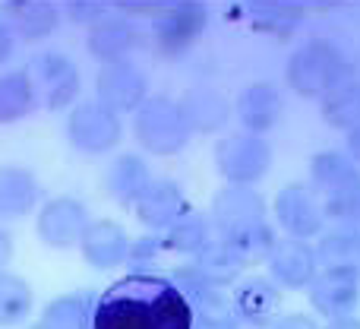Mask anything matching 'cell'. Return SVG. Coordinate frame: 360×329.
<instances>
[{
    "label": "cell",
    "instance_id": "cell-1",
    "mask_svg": "<svg viewBox=\"0 0 360 329\" xmlns=\"http://www.w3.org/2000/svg\"><path fill=\"white\" fill-rule=\"evenodd\" d=\"M92 329H193V307L171 275L130 269L98 294Z\"/></svg>",
    "mask_w": 360,
    "mask_h": 329
},
{
    "label": "cell",
    "instance_id": "cell-2",
    "mask_svg": "<svg viewBox=\"0 0 360 329\" xmlns=\"http://www.w3.org/2000/svg\"><path fill=\"white\" fill-rule=\"evenodd\" d=\"M348 76H354L351 61L326 38H310L297 51H291V57L285 63L288 89L304 95V99H323L326 92H332Z\"/></svg>",
    "mask_w": 360,
    "mask_h": 329
},
{
    "label": "cell",
    "instance_id": "cell-3",
    "mask_svg": "<svg viewBox=\"0 0 360 329\" xmlns=\"http://www.w3.org/2000/svg\"><path fill=\"white\" fill-rule=\"evenodd\" d=\"M133 137L152 156H177L190 143V127L184 111L168 95H149L136 114H133Z\"/></svg>",
    "mask_w": 360,
    "mask_h": 329
},
{
    "label": "cell",
    "instance_id": "cell-4",
    "mask_svg": "<svg viewBox=\"0 0 360 329\" xmlns=\"http://www.w3.org/2000/svg\"><path fill=\"white\" fill-rule=\"evenodd\" d=\"M215 235L240 241L250 231L262 228L269 222V206L256 187L247 184H224L212 199V216H209Z\"/></svg>",
    "mask_w": 360,
    "mask_h": 329
},
{
    "label": "cell",
    "instance_id": "cell-5",
    "mask_svg": "<svg viewBox=\"0 0 360 329\" xmlns=\"http://www.w3.org/2000/svg\"><path fill=\"white\" fill-rule=\"evenodd\" d=\"M32 89L38 95V105H44L48 111H63V108H73L79 99V67L70 61L67 54H57V51H38L35 57L25 67Z\"/></svg>",
    "mask_w": 360,
    "mask_h": 329
},
{
    "label": "cell",
    "instance_id": "cell-6",
    "mask_svg": "<svg viewBox=\"0 0 360 329\" xmlns=\"http://www.w3.org/2000/svg\"><path fill=\"white\" fill-rule=\"evenodd\" d=\"M67 139L82 156H105L124 139V120L101 101H76L67 118Z\"/></svg>",
    "mask_w": 360,
    "mask_h": 329
},
{
    "label": "cell",
    "instance_id": "cell-7",
    "mask_svg": "<svg viewBox=\"0 0 360 329\" xmlns=\"http://www.w3.org/2000/svg\"><path fill=\"white\" fill-rule=\"evenodd\" d=\"M215 168L228 184H247L256 187L272 168V146L266 137H253V133H231L221 137L212 149Z\"/></svg>",
    "mask_w": 360,
    "mask_h": 329
},
{
    "label": "cell",
    "instance_id": "cell-8",
    "mask_svg": "<svg viewBox=\"0 0 360 329\" xmlns=\"http://www.w3.org/2000/svg\"><path fill=\"white\" fill-rule=\"evenodd\" d=\"M209 29V10L202 4H168V10L152 23V44L165 61H180Z\"/></svg>",
    "mask_w": 360,
    "mask_h": 329
},
{
    "label": "cell",
    "instance_id": "cell-9",
    "mask_svg": "<svg viewBox=\"0 0 360 329\" xmlns=\"http://www.w3.org/2000/svg\"><path fill=\"white\" fill-rule=\"evenodd\" d=\"M272 216H275V225L288 237H300V241L319 237L326 228V209L319 203L316 190L307 184L281 187L272 199Z\"/></svg>",
    "mask_w": 360,
    "mask_h": 329
},
{
    "label": "cell",
    "instance_id": "cell-10",
    "mask_svg": "<svg viewBox=\"0 0 360 329\" xmlns=\"http://www.w3.org/2000/svg\"><path fill=\"white\" fill-rule=\"evenodd\" d=\"M89 222L92 218H89L86 203H79L76 197H54L38 206L35 235L51 250H73V247H79Z\"/></svg>",
    "mask_w": 360,
    "mask_h": 329
},
{
    "label": "cell",
    "instance_id": "cell-11",
    "mask_svg": "<svg viewBox=\"0 0 360 329\" xmlns=\"http://www.w3.org/2000/svg\"><path fill=\"white\" fill-rule=\"evenodd\" d=\"M269 279L281 288V292H307L310 282L316 279L319 263H316V250L310 241L300 237H278L266 260Z\"/></svg>",
    "mask_w": 360,
    "mask_h": 329
},
{
    "label": "cell",
    "instance_id": "cell-12",
    "mask_svg": "<svg viewBox=\"0 0 360 329\" xmlns=\"http://www.w3.org/2000/svg\"><path fill=\"white\" fill-rule=\"evenodd\" d=\"M307 294L319 317H354L360 307V269H319Z\"/></svg>",
    "mask_w": 360,
    "mask_h": 329
},
{
    "label": "cell",
    "instance_id": "cell-13",
    "mask_svg": "<svg viewBox=\"0 0 360 329\" xmlns=\"http://www.w3.org/2000/svg\"><path fill=\"white\" fill-rule=\"evenodd\" d=\"M149 99V80L136 63H111L95 76V101L111 108L114 114H136Z\"/></svg>",
    "mask_w": 360,
    "mask_h": 329
},
{
    "label": "cell",
    "instance_id": "cell-14",
    "mask_svg": "<svg viewBox=\"0 0 360 329\" xmlns=\"http://www.w3.org/2000/svg\"><path fill=\"white\" fill-rule=\"evenodd\" d=\"M231 311L240 323L269 329L281 317V288L269 275H247L231 288Z\"/></svg>",
    "mask_w": 360,
    "mask_h": 329
},
{
    "label": "cell",
    "instance_id": "cell-15",
    "mask_svg": "<svg viewBox=\"0 0 360 329\" xmlns=\"http://www.w3.org/2000/svg\"><path fill=\"white\" fill-rule=\"evenodd\" d=\"M234 114L243 124V133L266 137V133L275 130V127L281 124V118H285V95L269 80L250 82L234 99Z\"/></svg>",
    "mask_w": 360,
    "mask_h": 329
},
{
    "label": "cell",
    "instance_id": "cell-16",
    "mask_svg": "<svg viewBox=\"0 0 360 329\" xmlns=\"http://www.w3.org/2000/svg\"><path fill=\"white\" fill-rule=\"evenodd\" d=\"M186 212H190L186 193L180 190L177 180H168V178H155L146 187L143 197L136 199V206H133V216L139 218V225H146L155 235H165Z\"/></svg>",
    "mask_w": 360,
    "mask_h": 329
},
{
    "label": "cell",
    "instance_id": "cell-17",
    "mask_svg": "<svg viewBox=\"0 0 360 329\" xmlns=\"http://www.w3.org/2000/svg\"><path fill=\"white\" fill-rule=\"evenodd\" d=\"M79 254L98 273H111V269L127 266V254H130V235L111 218H92L79 241Z\"/></svg>",
    "mask_w": 360,
    "mask_h": 329
},
{
    "label": "cell",
    "instance_id": "cell-18",
    "mask_svg": "<svg viewBox=\"0 0 360 329\" xmlns=\"http://www.w3.org/2000/svg\"><path fill=\"white\" fill-rule=\"evenodd\" d=\"M184 120L190 127V133H218L221 127H228L234 105L231 99L215 86H193L177 99Z\"/></svg>",
    "mask_w": 360,
    "mask_h": 329
},
{
    "label": "cell",
    "instance_id": "cell-19",
    "mask_svg": "<svg viewBox=\"0 0 360 329\" xmlns=\"http://www.w3.org/2000/svg\"><path fill=\"white\" fill-rule=\"evenodd\" d=\"M152 180L155 178H152V171H149V165H146L143 156L120 152V156H114L111 162H108L105 174H101V190H105L114 203L124 206V209H133L136 199L143 197L146 187H149Z\"/></svg>",
    "mask_w": 360,
    "mask_h": 329
},
{
    "label": "cell",
    "instance_id": "cell-20",
    "mask_svg": "<svg viewBox=\"0 0 360 329\" xmlns=\"http://www.w3.org/2000/svg\"><path fill=\"white\" fill-rule=\"evenodd\" d=\"M193 263L199 266V273L218 288H234L243 279V273L250 269V260L243 254V247L231 237L212 235V241L193 256Z\"/></svg>",
    "mask_w": 360,
    "mask_h": 329
},
{
    "label": "cell",
    "instance_id": "cell-21",
    "mask_svg": "<svg viewBox=\"0 0 360 329\" xmlns=\"http://www.w3.org/2000/svg\"><path fill=\"white\" fill-rule=\"evenodd\" d=\"M133 44H136V29L127 16H120L117 6H114L111 16H105L98 25L86 32V51L101 63V67H111V63H127Z\"/></svg>",
    "mask_w": 360,
    "mask_h": 329
},
{
    "label": "cell",
    "instance_id": "cell-22",
    "mask_svg": "<svg viewBox=\"0 0 360 329\" xmlns=\"http://www.w3.org/2000/svg\"><path fill=\"white\" fill-rule=\"evenodd\" d=\"M41 203L38 178L22 165H0V222H16Z\"/></svg>",
    "mask_w": 360,
    "mask_h": 329
},
{
    "label": "cell",
    "instance_id": "cell-23",
    "mask_svg": "<svg viewBox=\"0 0 360 329\" xmlns=\"http://www.w3.org/2000/svg\"><path fill=\"white\" fill-rule=\"evenodd\" d=\"M60 19H63L60 6L41 4V0H25V4L4 6V23L29 44H38V42H44V38H51L60 29Z\"/></svg>",
    "mask_w": 360,
    "mask_h": 329
},
{
    "label": "cell",
    "instance_id": "cell-24",
    "mask_svg": "<svg viewBox=\"0 0 360 329\" xmlns=\"http://www.w3.org/2000/svg\"><path fill=\"white\" fill-rule=\"evenodd\" d=\"M95 301H98V294H92V292L60 294V298L44 304L38 323L44 329H92L95 326Z\"/></svg>",
    "mask_w": 360,
    "mask_h": 329
},
{
    "label": "cell",
    "instance_id": "cell-25",
    "mask_svg": "<svg viewBox=\"0 0 360 329\" xmlns=\"http://www.w3.org/2000/svg\"><path fill=\"white\" fill-rule=\"evenodd\" d=\"M357 180H360V165L351 162L348 152L323 149L310 159V187L323 190L326 197H335V193L348 190Z\"/></svg>",
    "mask_w": 360,
    "mask_h": 329
},
{
    "label": "cell",
    "instance_id": "cell-26",
    "mask_svg": "<svg viewBox=\"0 0 360 329\" xmlns=\"http://www.w3.org/2000/svg\"><path fill=\"white\" fill-rule=\"evenodd\" d=\"M319 114H323V120L332 130L348 133L354 127H360V80L357 76H348L332 92H326L319 99Z\"/></svg>",
    "mask_w": 360,
    "mask_h": 329
},
{
    "label": "cell",
    "instance_id": "cell-27",
    "mask_svg": "<svg viewBox=\"0 0 360 329\" xmlns=\"http://www.w3.org/2000/svg\"><path fill=\"white\" fill-rule=\"evenodd\" d=\"M38 108V95L32 89L25 70L0 76V127H10L25 120Z\"/></svg>",
    "mask_w": 360,
    "mask_h": 329
},
{
    "label": "cell",
    "instance_id": "cell-28",
    "mask_svg": "<svg viewBox=\"0 0 360 329\" xmlns=\"http://www.w3.org/2000/svg\"><path fill=\"white\" fill-rule=\"evenodd\" d=\"M313 250L319 269H360V228H335L319 235Z\"/></svg>",
    "mask_w": 360,
    "mask_h": 329
},
{
    "label": "cell",
    "instance_id": "cell-29",
    "mask_svg": "<svg viewBox=\"0 0 360 329\" xmlns=\"http://www.w3.org/2000/svg\"><path fill=\"white\" fill-rule=\"evenodd\" d=\"M35 294L32 285L16 273H0V326H22L32 314Z\"/></svg>",
    "mask_w": 360,
    "mask_h": 329
},
{
    "label": "cell",
    "instance_id": "cell-30",
    "mask_svg": "<svg viewBox=\"0 0 360 329\" xmlns=\"http://www.w3.org/2000/svg\"><path fill=\"white\" fill-rule=\"evenodd\" d=\"M212 222L202 216V212H186L180 216L168 231H165V244H168L171 254H186V256H196L205 244L212 241Z\"/></svg>",
    "mask_w": 360,
    "mask_h": 329
},
{
    "label": "cell",
    "instance_id": "cell-31",
    "mask_svg": "<svg viewBox=\"0 0 360 329\" xmlns=\"http://www.w3.org/2000/svg\"><path fill=\"white\" fill-rule=\"evenodd\" d=\"M323 209H326V222L332 218L342 228H360V180L351 184L348 190L335 193V197H326Z\"/></svg>",
    "mask_w": 360,
    "mask_h": 329
},
{
    "label": "cell",
    "instance_id": "cell-32",
    "mask_svg": "<svg viewBox=\"0 0 360 329\" xmlns=\"http://www.w3.org/2000/svg\"><path fill=\"white\" fill-rule=\"evenodd\" d=\"M162 254H168V244H165V235H155V231H149V235L143 237H130V254H127V266L136 273V269H152L155 266V260Z\"/></svg>",
    "mask_w": 360,
    "mask_h": 329
},
{
    "label": "cell",
    "instance_id": "cell-33",
    "mask_svg": "<svg viewBox=\"0 0 360 329\" xmlns=\"http://www.w3.org/2000/svg\"><path fill=\"white\" fill-rule=\"evenodd\" d=\"M111 13H114V6H108V4H67L63 6V16L76 25H86V29L98 25L101 19L111 16Z\"/></svg>",
    "mask_w": 360,
    "mask_h": 329
},
{
    "label": "cell",
    "instance_id": "cell-34",
    "mask_svg": "<svg viewBox=\"0 0 360 329\" xmlns=\"http://www.w3.org/2000/svg\"><path fill=\"white\" fill-rule=\"evenodd\" d=\"M269 329H323L310 314H281Z\"/></svg>",
    "mask_w": 360,
    "mask_h": 329
},
{
    "label": "cell",
    "instance_id": "cell-35",
    "mask_svg": "<svg viewBox=\"0 0 360 329\" xmlns=\"http://www.w3.org/2000/svg\"><path fill=\"white\" fill-rule=\"evenodd\" d=\"M13 48H16V35H13V29L0 19V67L13 57Z\"/></svg>",
    "mask_w": 360,
    "mask_h": 329
},
{
    "label": "cell",
    "instance_id": "cell-36",
    "mask_svg": "<svg viewBox=\"0 0 360 329\" xmlns=\"http://www.w3.org/2000/svg\"><path fill=\"white\" fill-rule=\"evenodd\" d=\"M10 260H13V237L6 228H0V273H6Z\"/></svg>",
    "mask_w": 360,
    "mask_h": 329
},
{
    "label": "cell",
    "instance_id": "cell-37",
    "mask_svg": "<svg viewBox=\"0 0 360 329\" xmlns=\"http://www.w3.org/2000/svg\"><path fill=\"white\" fill-rule=\"evenodd\" d=\"M345 152L351 156V162L360 165V127L348 130V137H345Z\"/></svg>",
    "mask_w": 360,
    "mask_h": 329
},
{
    "label": "cell",
    "instance_id": "cell-38",
    "mask_svg": "<svg viewBox=\"0 0 360 329\" xmlns=\"http://www.w3.org/2000/svg\"><path fill=\"white\" fill-rule=\"evenodd\" d=\"M237 317H215V320H193V329H234Z\"/></svg>",
    "mask_w": 360,
    "mask_h": 329
},
{
    "label": "cell",
    "instance_id": "cell-39",
    "mask_svg": "<svg viewBox=\"0 0 360 329\" xmlns=\"http://www.w3.org/2000/svg\"><path fill=\"white\" fill-rule=\"evenodd\" d=\"M323 329H360V317H338V320H329Z\"/></svg>",
    "mask_w": 360,
    "mask_h": 329
},
{
    "label": "cell",
    "instance_id": "cell-40",
    "mask_svg": "<svg viewBox=\"0 0 360 329\" xmlns=\"http://www.w3.org/2000/svg\"><path fill=\"white\" fill-rule=\"evenodd\" d=\"M234 329H256V326H250V323H240V320H237V323H234Z\"/></svg>",
    "mask_w": 360,
    "mask_h": 329
},
{
    "label": "cell",
    "instance_id": "cell-41",
    "mask_svg": "<svg viewBox=\"0 0 360 329\" xmlns=\"http://www.w3.org/2000/svg\"><path fill=\"white\" fill-rule=\"evenodd\" d=\"M29 329H44V326H41V323H35V326H29Z\"/></svg>",
    "mask_w": 360,
    "mask_h": 329
}]
</instances>
